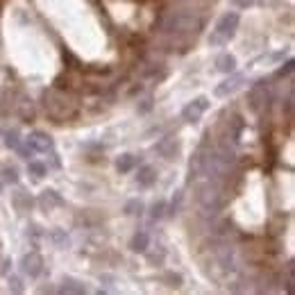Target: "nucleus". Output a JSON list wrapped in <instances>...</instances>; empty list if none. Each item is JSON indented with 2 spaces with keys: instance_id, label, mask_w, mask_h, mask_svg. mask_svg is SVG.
I'll use <instances>...</instances> for the list:
<instances>
[{
  "instance_id": "6e6552de",
  "label": "nucleus",
  "mask_w": 295,
  "mask_h": 295,
  "mask_svg": "<svg viewBox=\"0 0 295 295\" xmlns=\"http://www.w3.org/2000/svg\"><path fill=\"white\" fill-rule=\"evenodd\" d=\"M155 150H157L164 159L173 161V159H177V155H179V141H177L175 137H166L155 145Z\"/></svg>"
},
{
  "instance_id": "412c9836",
  "label": "nucleus",
  "mask_w": 295,
  "mask_h": 295,
  "mask_svg": "<svg viewBox=\"0 0 295 295\" xmlns=\"http://www.w3.org/2000/svg\"><path fill=\"white\" fill-rule=\"evenodd\" d=\"M5 143H7V148H12V150H19L20 148V138H19V132H7L5 134Z\"/></svg>"
},
{
  "instance_id": "39448f33",
  "label": "nucleus",
  "mask_w": 295,
  "mask_h": 295,
  "mask_svg": "<svg viewBox=\"0 0 295 295\" xmlns=\"http://www.w3.org/2000/svg\"><path fill=\"white\" fill-rule=\"evenodd\" d=\"M209 109V100L204 98V96H200V98H196L193 102H189V105L182 109V118L186 120V123H197L200 120V116H202L204 112Z\"/></svg>"
},
{
  "instance_id": "393cba45",
  "label": "nucleus",
  "mask_w": 295,
  "mask_h": 295,
  "mask_svg": "<svg viewBox=\"0 0 295 295\" xmlns=\"http://www.w3.org/2000/svg\"><path fill=\"white\" fill-rule=\"evenodd\" d=\"M291 71H293V59H289V61H286V64L279 68V73H277V75H279V78H284V75H289Z\"/></svg>"
},
{
  "instance_id": "a211bd4d",
  "label": "nucleus",
  "mask_w": 295,
  "mask_h": 295,
  "mask_svg": "<svg viewBox=\"0 0 295 295\" xmlns=\"http://www.w3.org/2000/svg\"><path fill=\"white\" fill-rule=\"evenodd\" d=\"M61 291H64V293H86V286L84 284H79V282H75V279H71V277H66Z\"/></svg>"
},
{
  "instance_id": "f257e3e1",
  "label": "nucleus",
  "mask_w": 295,
  "mask_h": 295,
  "mask_svg": "<svg viewBox=\"0 0 295 295\" xmlns=\"http://www.w3.org/2000/svg\"><path fill=\"white\" fill-rule=\"evenodd\" d=\"M196 200H197V207L202 209V216H209V218L216 216L218 211L225 207V202H227L220 184L211 182V179L200 182L196 186Z\"/></svg>"
},
{
  "instance_id": "f03ea898",
  "label": "nucleus",
  "mask_w": 295,
  "mask_h": 295,
  "mask_svg": "<svg viewBox=\"0 0 295 295\" xmlns=\"http://www.w3.org/2000/svg\"><path fill=\"white\" fill-rule=\"evenodd\" d=\"M204 20L193 12H166L159 19V30L168 34H196Z\"/></svg>"
},
{
  "instance_id": "423d86ee",
  "label": "nucleus",
  "mask_w": 295,
  "mask_h": 295,
  "mask_svg": "<svg viewBox=\"0 0 295 295\" xmlns=\"http://www.w3.org/2000/svg\"><path fill=\"white\" fill-rule=\"evenodd\" d=\"M20 270L30 277H39L41 270H43V259H41L39 252H27V255L20 259Z\"/></svg>"
},
{
  "instance_id": "20e7f679",
  "label": "nucleus",
  "mask_w": 295,
  "mask_h": 295,
  "mask_svg": "<svg viewBox=\"0 0 295 295\" xmlns=\"http://www.w3.org/2000/svg\"><path fill=\"white\" fill-rule=\"evenodd\" d=\"M270 102V89L266 82H256L252 89H250V107L255 112H261L263 107H268Z\"/></svg>"
},
{
  "instance_id": "6ab92c4d",
  "label": "nucleus",
  "mask_w": 295,
  "mask_h": 295,
  "mask_svg": "<svg viewBox=\"0 0 295 295\" xmlns=\"http://www.w3.org/2000/svg\"><path fill=\"white\" fill-rule=\"evenodd\" d=\"M143 202H141V200H138V197H134V200H130V202L125 204V214H127V216H141V214H143Z\"/></svg>"
},
{
  "instance_id": "b1692460",
  "label": "nucleus",
  "mask_w": 295,
  "mask_h": 295,
  "mask_svg": "<svg viewBox=\"0 0 295 295\" xmlns=\"http://www.w3.org/2000/svg\"><path fill=\"white\" fill-rule=\"evenodd\" d=\"M230 227H232L230 220H220V223L214 225V230H211V232H214L216 236H223V234H227V230H230Z\"/></svg>"
},
{
  "instance_id": "f3484780",
  "label": "nucleus",
  "mask_w": 295,
  "mask_h": 295,
  "mask_svg": "<svg viewBox=\"0 0 295 295\" xmlns=\"http://www.w3.org/2000/svg\"><path fill=\"white\" fill-rule=\"evenodd\" d=\"M0 173H2V179H5L7 184H19V168L16 166H2L0 168Z\"/></svg>"
},
{
  "instance_id": "1a4fd4ad",
  "label": "nucleus",
  "mask_w": 295,
  "mask_h": 295,
  "mask_svg": "<svg viewBox=\"0 0 295 295\" xmlns=\"http://www.w3.org/2000/svg\"><path fill=\"white\" fill-rule=\"evenodd\" d=\"M243 82H245V78H243V75H238V73H234L232 78L225 79L223 84H218V86H216V91H214V93H216L218 98H227L230 93H234V91H238V89H241Z\"/></svg>"
},
{
  "instance_id": "c756f323",
  "label": "nucleus",
  "mask_w": 295,
  "mask_h": 295,
  "mask_svg": "<svg viewBox=\"0 0 295 295\" xmlns=\"http://www.w3.org/2000/svg\"><path fill=\"white\" fill-rule=\"evenodd\" d=\"M0 191H2V182H0Z\"/></svg>"
},
{
  "instance_id": "aec40b11",
  "label": "nucleus",
  "mask_w": 295,
  "mask_h": 295,
  "mask_svg": "<svg viewBox=\"0 0 295 295\" xmlns=\"http://www.w3.org/2000/svg\"><path fill=\"white\" fill-rule=\"evenodd\" d=\"M164 216H166V202L164 200H157L150 209V218L152 220H159V218H164Z\"/></svg>"
},
{
  "instance_id": "7ed1b4c3",
  "label": "nucleus",
  "mask_w": 295,
  "mask_h": 295,
  "mask_svg": "<svg viewBox=\"0 0 295 295\" xmlns=\"http://www.w3.org/2000/svg\"><path fill=\"white\" fill-rule=\"evenodd\" d=\"M238 23H241V19H238V14H234V12H227L225 16H220L216 30H214L209 37V43L211 46H225L230 39H234L236 30H238Z\"/></svg>"
},
{
  "instance_id": "dca6fc26",
  "label": "nucleus",
  "mask_w": 295,
  "mask_h": 295,
  "mask_svg": "<svg viewBox=\"0 0 295 295\" xmlns=\"http://www.w3.org/2000/svg\"><path fill=\"white\" fill-rule=\"evenodd\" d=\"M134 166H137V157H134V155H120L116 161L118 173H130Z\"/></svg>"
},
{
  "instance_id": "c85d7f7f",
  "label": "nucleus",
  "mask_w": 295,
  "mask_h": 295,
  "mask_svg": "<svg viewBox=\"0 0 295 295\" xmlns=\"http://www.w3.org/2000/svg\"><path fill=\"white\" fill-rule=\"evenodd\" d=\"M12 284H14V291H20V286H19V279H16V277H12Z\"/></svg>"
},
{
  "instance_id": "7c9ffc66",
  "label": "nucleus",
  "mask_w": 295,
  "mask_h": 295,
  "mask_svg": "<svg viewBox=\"0 0 295 295\" xmlns=\"http://www.w3.org/2000/svg\"><path fill=\"white\" fill-rule=\"evenodd\" d=\"M0 134H2V130H0Z\"/></svg>"
},
{
  "instance_id": "a878e982",
  "label": "nucleus",
  "mask_w": 295,
  "mask_h": 295,
  "mask_svg": "<svg viewBox=\"0 0 295 295\" xmlns=\"http://www.w3.org/2000/svg\"><path fill=\"white\" fill-rule=\"evenodd\" d=\"M232 5H236V7H241V9H245V7L256 5V0H232Z\"/></svg>"
},
{
  "instance_id": "cd10ccee",
  "label": "nucleus",
  "mask_w": 295,
  "mask_h": 295,
  "mask_svg": "<svg viewBox=\"0 0 295 295\" xmlns=\"http://www.w3.org/2000/svg\"><path fill=\"white\" fill-rule=\"evenodd\" d=\"M150 109H152V100L148 98V100H143V105L138 107V114H148Z\"/></svg>"
},
{
  "instance_id": "4be33fe9",
  "label": "nucleus",
  "mask_w": 295,
  "mask_h": 295,
  "mask_svg": "<svg viewBox=\"0 0 295 295\" xmlns=\"http://www.w3.org/2000/svg\"><path fill=\"white\" fill-rule=\"evenodd\" d=\"M182 197H184V193L182 191H177L175 197H173V202H171V207H168V216H175L177 211H179V207H182Z\"/></svg>"
},
{
  "instance_id": "bb28decb",
  "label": "nucleus",
  "mask_w": 295,
  "mask_h": 295,
  "mask_svg": "<svg viewBox=\"0 0 295 295\" xmlns=\"http://www.w3.org/2000/svg\"><path fill=\"white\" fill-rule=\"evenodd\" d=\"M166 279H168V282H171V286H182V277L179 275H166Z\"/></svg>"
},
{
  "instance_id": "ddd939ff",
  "label": "nucleus",
  "mask_w": 295,
  "mask_h": 295,
  "mask_svg": "<svg viewBox=\"0 0 295 295\" xmlns=\"http://www.w3.org/2000/svg\"><path fill=\"white\" fill-rule=\"evenodd\" d=\"M148 245H150V236L145 234V232H137V234L132 236L130 248L134 250V252H145V250H148Z\"/></svg>"
},
{
  "instance_id": "9d476101",
  "label": "nucleus",
  "mask_w": 295,
  "mask_h": 295,
  "mask_svg": "<svg viewBox=\"0 0 295 295\" xmlns=\"http://www.w3.org/2000/svg\"><path fill=\"white\" fill-rule=\"evenodd\" d=\"M202 166H204V148H200L189 161V182H193V179H197L202 175Z\"/></svg>"
},
{
  "instance_id": "9b49d317",
  "label": "nucleus",
  "mask_w": 295,
  "mask_h": 295,
  "mask_svg": "<svg viewBox=\"0 0 295 295\" xmlns=\"http://www.w3.org/2000/svg\"><path fill=\"white\" fill-rule=\"evenodd\" d=\"M155 182H157V171H155L152 166H141V168H138V175H137V184H138V186L150 189Z\"/></svg>"
},
{
  "instance_id": "4468645a",
  "label": "nucleus",
  "mask_w": 295,
  "mask_h": 295,
  "mask_svg": "<svg viewBox=\"0 0 295 295\" xmlns=\"http://www.w3.org/2000/svg\"><path fill=\"white\" fill-rule=\"evenodd\" d=\"M216 68L220 73H234V68H236V59L232 57V55H218V59H216Z\"/></svg>"
},
{
  "instance_id": "f8f14e48",
  "label": "nucleus",
  "mask_w": 295,
  "mask_h": 295,
  "mask_svg": "<svg viewBox=\"0 0 295 295\" xmlns=\"http://www.w3.org/2000/svg\"><path fill=\"white\" fill-rule=\"evenodd\" d=\"M39 204H41V207H43L46 211H53V207H59V204H64V200H61V196H59L57 191L48 189V191H43V193H41Z\"/></svg>"
},
{
  "instance_id": "0eeeda50",
  "label": "nucleus",
  "mask_w": 295,
  "mask_h": 295,
  "mask_svg": "<svg viewBox=\"0 0 295 295\" xmlns=\"http://www.w3.org/2000/svg\"><path fill=\"white\" fill-rule=\"evenodd\" d=\"M27 148H30L32 152H48V150H53L55 148V143L46 132H32L30 138H27Z\"/></svg>"
},
{
  "instance_id": "5701e85b",
  "label": "nucleus",
  "mask_w": 295,
  "mask_h": 295,
  "mask_svg": "<svg viewBox=\"0 0 295 295\" xmlns=\"http://www.w3.org/2000/svg\"><path fill=\"white\" fill-rule=\"evenodd\" d=\"M27 171L32 173L34 177H43L46 175V166L39 164V161H30V164H27Z\"/></svg>"
},
{
  "instance_id": "2eb2a0df",
  "label": "nucleus",
  "mask_w": 295,
  "mask_h": 295,
  "mask_svg": "<svg viewBox=\"0 0 295 295\" xmlns=\"http://www.w3.org/2000/svg\"><path fill=\"white\" fill-rule=\"evenodd\" d=\"M12 202H14V207H16V211H30L32 209V204H34V200L27 196V193H16Z\"/></svg>"
}]
</instances>
